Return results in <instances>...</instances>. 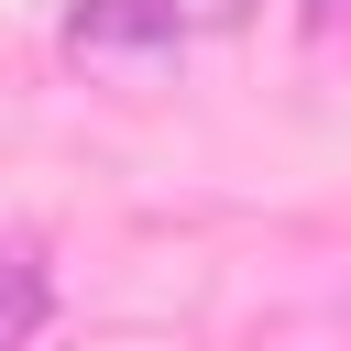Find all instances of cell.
I'll list each match as a JSON object with an SVG mask.
<instances>
[{
  "instance_id": "6da1fadb",
  "label": "cell",
  "mask_w": 351,
  "mask_h": 351,
  "mask_svg": "<svg viewBox=\"0 0 351 351\" xmlns=\"http://www.w3.org/2000/svg\"><path fill=\"white\" fill-rule=\"evenodd\" d=\"M66 44H77V55H132V44H186V11H176V0H77V11H66Z\"/></svg>"
},
{
  "instance_id": "3957f363",
  "label": "cell",
  "mask_w": 351,
  "mask_h": 351,
  "mask_svg": "<svg viewBox=\"0 0 351 351\" xmlns=\"http://www.w3.org/2000/svg\"><path fill=\"white\" fill-rule=\"evenodd\" d=\"M176 11H186V33H219V22H241L252 0H176Z\"/></svg>"
},
{
  "instance_id": "7a4b0ae2",
  "label": "cell",
  "mask_w": 351,
  "mask_h": 351,
  "mask_svg": "<svg viewBox=\"0 0 351 351\" xmlns=\"http://www.w3.org/2000/svg\"><path fill=\"white\" fill-rule=\"evenodd\" d=\"M44 318H55V263L33 230H0V351H33Z\"/></svg>"
},
{
  "instance_id": "277c9868",
  "label": "cell",
  "mask_w": 351,
  "mask_h": 351,
  "mask_svg": "<svg viewBox=\"0 0 351 351\" xmlns=\"http://www.w3.org/2000/svg\"><path fill=\"white\" fill-rule=\"evenodd\" d=\"M307 11H318V22H329V11H340V0H307Z\"/></svg>"
}]
</instances>
